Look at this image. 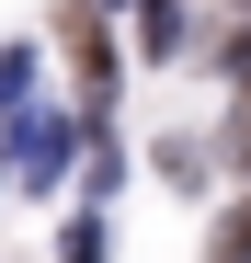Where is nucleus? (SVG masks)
Instances as JSON below:
<instances>
[{
	"mask_svg": "<svg viewBox=\"0 0 251 263\" xmlns=\"http://www.w3.org/2000/svg\"><path fill=\"white\" fill-rule=\"evenodd\" d=\"M69 160H80V126H69L57 103H23V115H12V172H23V183H57Z\"/></svg>",
	"mask_w": 251,
	"mask_h": 263,
	"instance_id": "nucleus-1",
	"label": "nucleus"
},
{
	"mask_svg": "<svg viewBox=\"0 0 251 263\" xmlns=\"http://www.w3.org/2000/svg\"><path fill=\"white\" fill-rule=\"evenodd\" d=\"M57 46H69V69H80V103H103V92H114V46H103V12H92V0L57 12Z\"/></svg>",
	"mask_w": 251,
	"mask_h": 263,
	"instance_id": "nucleus-2",
	"label": "nucleus"
},
{
	"mask_svg": "<svg viewBox=\"0 0 251 263\" xmlns=\"http://www.w3.org/2000/svg\"><path fill=\"white\" fill-rule=\"evenodd\" d=\"M205 263H251V195L217 217V240H205Z\"/></svg>",
	"mask_w": 251,
	"mask_h": 263,
	"instance_id": "nucleus-3",
	"label": "nucleus"
},
{
	"mask_svg": "<svg viewBox=\"0 0 251 263\" xmlns=\"http://www.w3.org/2000/svg\"><path fill=\"white\" fill-rule=\"evenodd\" d=\"M23 69H34L23 46H0V115H12V103H23Z\"/></svg>",
	"mask_w": 251,
	"mask_h": 263,
	"instance_id": "nucleus-4",
	"label": "nucleus"
},
{
	"mask_svg": "<svg viewBox=\"0 0 251 263\" xmlns=\"http://www.w3.org/2000/svg\"><path fill=\"white\" fill-rule=\"evenodd\" d=\"M69 263H103V217H69Z\"/></svg>",
	"mask_w": 251,
	"mask_h": 263,
	"instance_id": "nucleus-5",
	"label": "nucleus"
},
{
	"mask_svg": "<svg viewBox=\"0 0 251 263\" xmlns=\"http://www.w3.org/2000/svg\"><path fill=\"white\" fill-rule=\"evenodd\" d=\"M228 160L251 172V80H240V115H228Z\"/></svg>",
	"mask_w": 251,
	"mask_h": 263,
	"instance_id": "nucleus-6",
	"label": "nucleus"
},
{
	"mask_svg": "<svg viewBox=\"0 0 251 263\" xmlns=\"http://www.w3.org/2000/svg\"><path fill=\"white\" fill-rule=\"evenodd\" d=\"M126 12H137V23H149V12H172V0H126Z\"/></svg>",
	"mask_w": 251,
	"mask_h": 263,
	"instance_id": "nucleus-7",
	"label": "nucleus"
},
{
	"mask_svg": "<svg viewBox=\"0 0 251 263\" xmlns=\"http://www.w3.org/2000/svg\"><path fill=\"white\" fill-rule=\"evenodd\" d=\"M240 12H251V0H240Z\"/></svg>",
	"mask_w": 251,
	"mask_h": 263,
	"instance_id": "nucleus-8",
	"label": "nucleus"
}]
</instances>
